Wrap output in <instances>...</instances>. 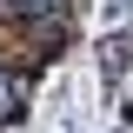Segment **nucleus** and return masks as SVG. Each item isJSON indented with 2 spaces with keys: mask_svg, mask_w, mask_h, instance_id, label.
<instances>
[{
  "mask_svg": "<svg viewBox=\"0 0 133 133\" xmlns=\"http://www.w3.org/2000/svg\"><path fill=\"white\" fill-rule=\"evenodd\" d=\"M20 100H27V80L0 66V120H20Z\"/></svg>",
  "mask_w": 133,
  "mask_h": 133,
  "instance_id": "obj_1",
  "label": "nucleus"
},
{
  "mask_svg": "<svg viewBox=\"0 0 133 133\" xmlns=\"http://www.w3.org/2000/svg\"><path fill=\"white\" fill-rule=\"evenodd\" d=\"M60 7H66V0H14V14H20V20H33V27H40L47 14H60Z\"/></svg>",
  "mask_w": 133,
  "mask_h": 133,
  "instance_id": "obj_2",
  "label": "nucleus"
}]
</instances>
